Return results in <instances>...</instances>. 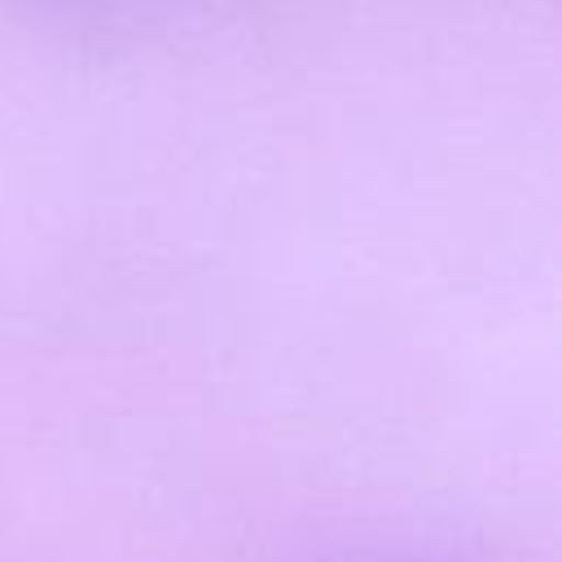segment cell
I'll list each match as a JSON object with an SVG mask.
<instances>
[{"mask_svg": "<svg viewBox=\"0 0 562 562\" xmlns=\"http://www.w3.org/2000/svg\"><path fill=\"white\" fill-rule=\"evenodd\" d=\"M400 562H430V558H400Z\"/></svg>", "mask_w": 562, "mask_h": 562, "instance_id": "obj_2", "label": "cell"}, {"mask_svg": "<svg viewBox=\"0 0 562 562\" xmlns=\"http://www.w3.org/2000/svg\"><path fill=\"white\" fill-rule=\"evenodd\" d=\"M167 0H0V9L35 26L44 35L61 40H110V35H132L145 26Z\"/></svg>", "mask_w": 562, "mask_h": 562, "instance_id": "obj_1", "label": "cell"}]
</instances>
